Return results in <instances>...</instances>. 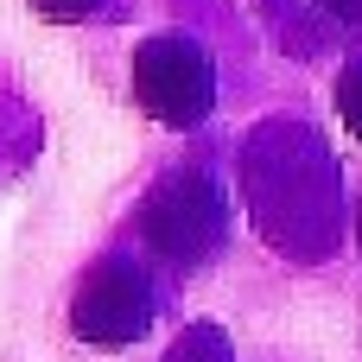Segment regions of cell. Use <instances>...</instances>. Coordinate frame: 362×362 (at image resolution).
Listing matches in <instances>:
<instances>
[{"mask_svg": "<svg viewBox=\"0 0 362 362\" xmlns=\"http://www.w3.org/2000/svg\"><path fill=\"white\" fill-rule=\"evenodd\" d=\"M134 89H140V108L165 127H191L210 115L216 102V70L204 57L197 38L185 32H165V38H146L140 57H134Z\"/></svg>", "mask_w": 362, "mask_h": 362, "instance_id": "6da1fadb", "label": "cell"}, {"mask_svg": "<svg viewBox=\"0 0 362 362\" xmlns=\"http://www.w3.org/2000/svg\"><path fill=\"white\" fill-rule=\"evenodd\" d=\"M146 242L172 261V267H197L216 242H223V197H216V178L185 165L172 172L153 197H146Z\"/></svg>", "mask_w": 362, "mask_h": 362, "instance_id": "7a4b0ae2", "label": "cell"}, {"mask_svg": "<svg viewBox=\"0 0 362 362\" xmlns=\"http://www.w3.org/2000/svg\"><path fill=\"white\" fill-rule=\"evenodd\" d=\"M70 325L76 337L89 344H134L146 325H153V286L134 261H95L89 280L76 286V305H70Z\"/></svg>", "mask_w": 362, "mask_h": 362, "instance_id": "3957f363", "label": "cell"}, {"mask_svg": "<svg viewBox=\"0 0 362 362\" xmlns=\"http://www.w3.org/2000/svg\"><path fill=\"white\" fill-rule=\"evenodd\" d=\"M337 108H344L350 134L362 140V64H350V70H344V83H337Z\"/></svg>", "mask_w": 362, "mask_h": 362, "instance_id": "277c9868", "label": "cell"}, {"mask_svg": "<svg viewBox=\"0 0 362 362\" xmlns=\"http://www.w3.org/2000/svg\"><path fill=\"white\" fill-rule=\"evenodd\" d=\"M32 6H38L45 19H89L102 0H32Z\"/></svg>", "mask_w": 362, "mask_h": 362, "instance_id": "5b68a950", "label": "cell"}, {"mask_svg": "<svg viewBox=\"0 0 362 362\" xmlns=\"http://www.w3.org/2000/svg\"><path fill=\"white\" fill-rule=\"evenodd\" d=\"M318 6H331L337 19H362V0H318Z\"/></svg>", "mask_w": 362, "mask_h": 362, "instance_id": "8992f818", "label": "cell"}]
</instances>
